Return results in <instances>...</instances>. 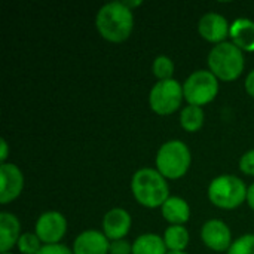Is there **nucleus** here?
Segmentation results:
<instances>
[{"label": "nucleus", "mask_w": 254, "mask_h": 254, "mask_svg": "<svg viewBox=\"0 0 254 254\" xmlns=\"http://www.w3.org/2000/svg\"><path fill=\"white\" fill-rule=\"evenodd\" d=\"M100 36L110 43L125 42L134 30V15L124 1H110L100 7L95 16Z\"/></svg>", "instance_id": "f257e3e1"}, {"label": "nucleus", "mask_w": 254, "mask_h": 254, "mask_svg": "<svg viewBox=\"0 0 254 254\" xmlns=\"http://www.w3.org/2000/svg\"><path fill=\"white\" fill-rule=\"evenodd\" d=\"M131 192L135 201L146 208H158L170 198L167 179L153 168H141L135 171L131 180Z\"/></svg>", "instance_id": "f03ea898"}, {"label": "nucleus", "mask_w": 254, "mask_h": 254, "mask_svg": "<svg viewBox=\"0 0 254 254\" xmlns=\"http://www.w3.org/2000/svg\"><path fill=\"white\" fill-rule=\"evenodd\" d=\"M208 70L223 82L237 80L246 67V60L243 51L232 42H223L216 45L207 58Z\"/></svg>", "instance_id": "7ed1b4c3"}, {"label": "nucleus", "mask_w": 254, "mask_h": 254, "mask_svg": "<svg viewBox=\"0 0 254 254\" xmlns=\"http://www.w3.org/2000/svg\"><path fill=\"white\" fill-rule=\"evenodd\" d=\"M190 164V149L182 140H170L164 143L156 153V170L168 180L185 177Z\"/></svg>", "instance_id": "20e7f679"}, {"label": "nucleus", "mask_w": 254, "mask_h": 254, "mask_svg": "<svg viewBox=\"0 0 254 254\" xmlns=\"http://www.w3.org/2000/svg\"><path fill=\"white\" fill-rule=\"evenodd\" d=\"M249 188L246 183L232 174H223L216 177L208 186L210 202L222 210H235L247 202Z\"/></svg>", "instance_id": "39448f33"}, {"label": "nucleus", "mask_w": 254, "mask_h": 254, "mask_svg": "<svg viewBox=\"0 0 254 254\" xmlns=\"http://www.w3.org/2000/svg\"><path fill=\"white\" fill-rule=\"evenodd\" d=\"M219 94V79L210 70H196L183 83V95L188 104L202 107Z\"/></svg>", "instance_id": "423d86ee"}, {"label": "nucleus", "mask_w": 254, "mask_h": 254, "mask_svg": "<svg viewBox=\"0 0 254 254\" xmlns=\"http://www.w3.org/2000/svg\"><path fill=\"white\" fill-rule=\"evenodd\" d=\"M183 100V85H180L176 79L158 80L149 94V106L152 112L159 116L176 113Z\"/></svg>", "instance_id": "0eeeda50"}, {"label": "nucleus", "mask_w": 254, "mask_h": 254, "mask_svg": "<svg viewBox=\"0 0 254 254\" xmlns=\"http://www.w3.org/2000/svg\"><path fill=\"white\" fill-rule=\"evenodd\" d=\"M67 232V220L60 211H45L36 222V235L45 246L60 244Z\"/></svg>", "instance_id": "6e6552de"}, {"label": "nucleus", "mask_w": 254, "mask_h": 254, "mask_svg": "<svg viewBox=\"0 0 254 254\" xmlns=\"http://www.w3.org/2000/svg\"><path fill=\"white\" fill-rule=\"evenodd\" d=\"M201 240L210 250L217 253H228L232 246V232L225 222L211 219L204 223L201 229Z\"/></svg>", "instance_id": "1a4fd4ad"}, {"label": "nucleus", "mask_w": 254, "mask_h": 254, "mask_svg": "<svg viewBox=\"0 0 254 254\" xmlns=\"http://www.w3.org/2000/svg\"><path fill=\"white\" fill-rule=\"evenodd\" d=\"M24 189V174L15 164L0 165V204L15 201Z\"/></svg>", "instance_id": "9d476101"}, {"label": "nucleus", "mask_w": 254, "mask_h": 254, "mask_svg": "<svg viewBox=\"0 0 254 254\" xmlns=\"http://www.w3.org/2000/svg\"><path fill=\"white\" fill-rule=\"evenodd\" d=\"M231 24L228 19L216 12H208L201 16L198 22V33L199 36L214 45L226 42V37L229 36Z\"/></svg>", "instance_id": "9b49d317"}, {"label": "nucleus", "mask_w": 254, "mask_h": 254, "mask_svg": "<svg viewBox=\"0 0 254 254\" xmlns=\"http://www.w3.org/2000/svg\"><path fill=\"white\" fill-rule=\"evenodd\" d=\"M132 219L131 214L124 208H112L103 217V234L109 238V241L124 240L131 231Z\"/></svg>", "instance_id": "f8f14e48"}, {"label": "nucleus", "mask_w": 254, "mask_h": 254, "mask_svg": "<svg viewBox=\"0 0 254 254\" xmlns=\"http://www.w3.org/2000/svg\"><path fill=\"white\" fill-rule=\"evenodd\" d=\"M73 254H110V241L103 232L83 231L73 243Z\"/></svg>", "instance_id": "ddd939ff"}, {"label": "nucleus", "mask_w": 254, "mask_h": 254, "mask_svg": "<svg viewBox=\"0 0 254 254\" xmlns=\"http://www.w3.org/2000/svg\"><path fill=\"white\" fill-rule=\"evenodd\" d=\"M161 213L171 226H183L190 219V207L180 196H170L161 207Z\"/></svg>", "instance_id": "4468645a"}, {"label": "nucleus", "mask_w": 254, "mask_h": 254, "mask_svg": "<svg viewBox=\"0 0 254 254\" xmlns=\"http://www.w3.org/2000/svg\"><path fill=\"white\" fill-rule=\"evenodd\" d=\"M19 220L15 214L3 211L0 213V252L9 253V250L18 244L21 237Z\"/></svg>", "instance_id": "2eb2a0df"}, {"label": "nucleus", "mask_w": 254, "mask_h": 254, "mask_svg": "<svg viewBox=\"0 0 254 254\" xmlns=\"http://www.w3.org/2000/svg\"><path fill=\"white\" fill-rule=\"evenodd\" d=\"M229 37L232 43L241 51L254 52V21L249 18H238L231 24Z\"/></svg>", "instance_id": "dca6fc26"}, {"label": "nucleus", "mask_w": 254, "mask_h": 254, "mask_svg": "<svg viewBox=\"0 0 254 254\" xmlns=\"http://www.w3.org/2000/svg\"><path fill=\"white\" fill-rule=\"evenodd\" d=\"M164 238L156 234H143L132 243V254H167Z\"/></svg>", "instance_id": "f3484780"}, {"label": "nucleus", "mask_w": 254, "mask_h": 254, "mask_svg": "<svg viewBox=\"0 0 254 254\" xmlns=\"http://www.w3.org/2000/svg\"><path fill=\"white\" fill-rule=\"evenodd\" d=\"M164 243L168 252H185L189 246L190 237L185 226H170L164 232Z\"/></svg>", "instance_id": "a211bd4d"}, {"label": "nucleus", "mask_w": 254, "mask_h": 254, "mask_svg": "<svg viewBox=\"0 0 254 254\" xmlns=\"http://www.w3.org/2000/svg\"><path fill=\"white\" fill-rule=\"evenodd\" d=\"M204 119H205L204 110H202V107H198V106L188 104L180 112V125L188 132L199 131L204 125Z\"/></svg>", "instance_id": "6ab92c4d"}, {"label": "nucleus", "mask_w": 254, "mask_h": 254, "mask_svg": "<svg viewBox=\"0 0 254 254\" xmlns=\"http://www.w3.org/2000/svg\"><path fill=\"white\" fill-rule=\"evenodd\" d=\"M152 73L158 80H168L173 79L174 74V63L167 55H159L155 58L152 64Z\"/></svg>", "instance_id": "aec40b11"}, {"label": "nucleus", "mask_w": 254, "mask_h": 254, "mask_svg": "<svg viewBox=\"0 0 254 254\" xmlns=\"http://www.w3.org/2000/svg\"><path fill=\"white\" fill-rule=\"evenodd\" d=\"M16 247H18L21 254H37L42 250L43 246H42V241L39 240V237L36 234L25 232V234H21Z\"/></svg>", "instance_id": "412c9836"}, {"label": "nucleus", "mask_w": 254, "mask_h": 254, "mask_svg": "<svg viewBox=\"0 0 254 254\" xmlns=\"http://www.w3.org/2000/svg\"><path fill=\"white\" fill-rule=\"evenodd\" d=\"M226 254H254V234H246L232 243Z\"/></svg>", "instance_id": "4be33fe9"}, {"label": "nucleus", "mask_w": 254, "mask_h": 254, "mask_svg": "<svg viewBox=\"0 0 254 254\" xmlns=\"http://www.w3.org/2000/svg\"><path fill=\"white\" fill-rule=\"evenodd\" d=\"M240 170L246 176H254V149L246 152L240 159Z\"/></svg>", "instance_id": "5701e85b"}, {"label": "nucleus", "mask_w": 254, "mask_h": 254, "mask_svg": "<svg viewBox=\"0 0 254 254\" xmlns=\"http://www.w3.org/2000/svg\"><path fill=\"white\" fill-rule=\"evenodd\" d=\"M110 254H132V246L127 240L110 241Z\"/></svg>", "instance_id": "b1692460"}, {"label": "nucleus", "mask_w": 254, "mask_h": 254, "mask_svg": "<svg viewBox=\"0 0 254 254\" xmlns=\"http://www.w3.org/2000/svg\"><path fill=\"white\" fill-rule=\"evenodd\" d=\"M37 254H73V250H70L67 246L63 244H52V246H43Z\"/></svg>", "instance_id": "393cba45"}, {"label": "nucleus", "mask_w": 254, "mask_h": 254, "mask_svg": "<svg viewBox=\"0 0 254 254\" xmlns=\"http://www.w3.org/2000/svg\"><path fill=\"white\" fill-rule=\"evenodd\" d=\"M244 86H246V91H247V94H249L252 98H254V70H252V71L247 74Z\"/></svg>", "instance_id": "a878e982"}, {"label": "nucleus", "mask_w": 254, "mask_h": 254, "mask_svg": "<svg viewBox=\"0 0 254 254\" xmlns=\"http://www.w3.org/2000/svg\"><path fill=\"white\" fill-rule=\"evenodd\" d=\"M0 146H1V152H0V161L1 164H6L7 155H9V147H7V141L4 138L0 140Z\"/></svg>", "instance_id": "bb28decb"}, {"label": "nucleus", "mask_w": 254, "mask_h": 254, "mask_svg": "<svg viewBox=\"0 0 254 254\" xmlns=\"http://www.w3.org/2000/svg\"><path fill=\"white\" fill-rule=\"evenodd\" d=\"M247 204H249V207L254 211V183L250 185V188H249V192H247Z\"/></svg>", "instance_id": "cd10ccee"}, {"label": "nucleus", "mask_w": 254, "mask_h": 254, "mask_svg": "<svg viewBox=\"0 0 254 254\" xmlns=\"http://www.w3.org/2000/svg\"><path fill=\"white\" fill-rule=\"evenodd\" d=\"M124 4H125L128 9H131V10H132L134 7H138V6L141 4V1H140V0H134V1H132V0H131V1L128 0V1H124Z\"/></svg>", "instance_id": "c85d7f7f"}, {"label": "nucleus", "mask_w": 254, "mask_h": 254, "mask_svg": "<svg viewBox=\"0 0 254 254\" xmlns=\"http://www.w3.org/2000/svg\"><path fill=\"white\" fill-rule=\"evenodd\" d=\"M167 254H188V253H185V252H168Z\"/></svg>", "instance_id": "c756f323"}, {"label": "nucleus", "mask_w": 254, "mask_h": 254, "mask_svg": "<svg viewBox=\"0 0 254 254\" xmlns=\"http://www.w3.org/2000/svg\"><path fill=\"white\" fill-rule=\"evenodd\" d=\"M1 254H12V253H10V252H9V253H1Z\"/></svg>", "instance_id": "7c9ffc66"}]
</instances>
